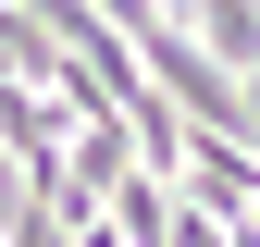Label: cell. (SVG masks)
<instances>
[{
  "label": "cell",
  "instance_id": "cell-1",
  "mask_svg": "<svg viewBox=\"0 0 260 247\" xmlns=\"http://www.w3.org/2000/svg\"><path fill=\"white\" fill-rule=\"evenodd\" d=\"M0 235H13V223H0Z\"/></svg>",
  "mask_w": 260,
  "mask_h": 247
}]
</instances>
